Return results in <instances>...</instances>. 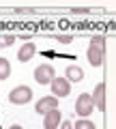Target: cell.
Wrapping results in <instances>:
<instances>
[{
	"label": "cell",
	"mask_w": 116,
	"mask_h": 129,
	"mask_svg": "<svg viewBox=\"0 0 116 129\" xmlns=\"http://www.w3.org/2000/svg\"><path fill=\"white\" fill-rule=\"evenodd\" d=\"M9 101L13 106H26L32 101V88L30 86H15L9 92Z\"/></svg>",
	"instance_id": "6da1fadb"
},
{
	"label": "cell",
	"mask_w": 116,
	"mask_h": 129,
	"mask_svg": "<svg viewBox=\"0 0 116 129\" xmlns=\"http://www.w3.org/2000/svg\"><path fill=\"white\" fill-rule=\"evenodd\" d=\"M95 110V101H93V95L90 92H82V95L75 99V112H78V116H82V118H86V116H90Z\"/></svg>",
	"instance_id": "7a4b0ae2"
},
{
	"label": "cell",
	"mask_w": 116,
	"mask_h": 129,
	"mask_svg": "<svg viewBox=\"0 0 116 129\" xmlns=\"http://www.w3.org/2000/svg\"><path fill=\"white\" fill-rule=\"evenodd\" d=\"M50 86H52V95L58 97V99H62L71 92V82L67 78H54L50 82Z\"/></svg>",
	"instance_id": "3957f363"
},
{
	"label": "cell",
	"mask_w": 116,
	"mask_h": 129,
	"mask_svg": "<svg viewBox=\"0 0 116 129\" xmlns=\"http://www.w3.org/2000/svg\"><path fill=\"white\" fill-rule=\"evenodd\" d=\"M54 78H56L54 67H52V64H47V62L39 64L37 69H34V82H39V84H50Z\"/></svg>",
	"instance_id": "277c9868"
},
{
	"label": "cell",
	"mask_w": 116,
	"mask_h": 129,
	"mask_svg": "<svg viewBox=\"0 0 116 129\" xmlns=\"http://www.w3.org/2000/svg\"><path fill=\"white\" fill-rule=\"evenodd\" d=\"M54 108H58V97L54 95H47V97H41L37 103H34V110H37V114H45V112L54 110Z\"/></svg>",
	"instance_id": "5b68a950"
},
{
	"label": "cell",
	"mask_w": 116,
	"mask_h": 129,
	"mask_svg": "<svg viewBox=\"0 0 116 129\" xmlns=\"http://www.w3.org/2000/svg\"><path fill=\"white\" fill-rule=\"evenodd\" d=\"M62 123V114L58 108H54V110L45 112L43 114V127L45 129H58V125Z\"/></svg>",
	"instance_id": "8992f818"
},
{
	"label": "cell",
	"mask_w": 116,
	"mask_h": 129,
	"mask_svg": "<svg viewBox=\"0 0 116 129\" xmlns=\"http://www.w3.org/2000/svg\"><path fill=\"white\" fill-rule=\"evenodd\" d=\"M34 54H37V45L30 41H26L22 47H17V60L19 62H28V60H32Z\"/></svg>",
	"instance_id": "52a82bcc"
},
{
	"label": "cell",
	"mask_w": 116,
	"mask_h": 129,
	"mask_svg": "<svg viewBox=\"0 0 116 129\" xmlns=\"http://www.w3.org/2000/svg\"><path fill=\"white\" fill-rule=\"evenodd\" d=\"M93 101H95V108L97 110H105V84L99 82L93 90Z\"/></svg>",
	"instance_id": "ba28073f"
},
{
	"label": "cell",
	"mask_w": 116,
	"mask_h": 129,
	"mask_svg": "<svg viewBox=\"0 0 116 129\" xmlns=\"http://www.w3.org/2000/svg\"><path fill=\"white\" fill-rule=\"evenodd\" d=\"M86 58H88V62L93 64V67H101L103 64V50H99V47H95V45H88Z\"/></svg>",
	"instance_id": "9c48e42d"
},
{
	"label": "cell",
	"mask_w": 116,
	"mask_h": 129,
	"mask_svg": "<svg viewBox=\"0 0 116 129\" xmlns=\"http://www.w3.org/2000/svg\"><path fill=\"white\" fill-rule=\"evenodd\" d=\"M65 78L69 80V82H82V80H84L82 67H78V64H69L67 71H65Z\"/></svg>",
	"instance_id": "30bf717a"
},
{
	"label": "cell",
	"mask_w": 116,
	"mask_h": 129,
	"mask_svg": "<svg viewBox=\"0 0 116 129\" xmlns=\"http://www.w3.org/2000/svg\"><path fill=\"white\" fill-rule=\"evenodd\" d=\"M11 75V62L7 58H0V80H7Z\"/></svg>",
	"instance_id": "8fae6325"
},
{
	"label": "cell",
	"mask_w": 116,
	"mask_h": 129,
	"mask_svg": "<svg viewBox=\"0 0 116 129\" xmlns=\"http://www.w3.org/2000/svg\"><path fill=\"white\" fill-rule=\"evenodd\" d=\"M73 129H97V127H95V123L88 120V118H78L75 125H73Z\"/></svg>",
	"instance_id": "7c38bea8"
},
{
	"label": "cell",
	"mask_w": 116,
	"mask_h": 129,
	"mask_svg": "<svg viewBox=\"0 0 116 129\" xmlns=\"http://www.w3.org/2000/svg\"><path fill=\"white\" fill-rule=\"evenodd\" d=\"M15 43V37L13 35H0V45L7 47V45H13Z\"/></svg>",
	"instance_id": "4fadbf2b"
},
{
	"label": "cell",
	"mask_w": 116,
	"mask_h": 129,
	"mask_svg": "<svg viewBox=\"0 0 116 129\" xmlns=\"http://www.w3.org/2000/svg\"><path fill=\"white\" fill-rule=\"evenodd\" d=\"M90 45H95V47H99V50L105 52V39L103 37H93L90 39Z\"/></svg>",
	"instance_id": "5bb4252c"
},
{
	"label": "cell",
	"mask_w": 116,
	"mask_h": 129,
	"mask_svg": "<svg viewBox=\"0 0 116 129\" xmlns=\"http://www.w3.org/2000/svg\"><path fill=\"white\" fill-rule=\"evenodd\" d=\"M15 13H17V15H32L34 9H30V7H17V9H15Z\"/></svg>",
	"instance_id": "9a60e30c"
},
{
	"label": "cell",
	"mask_w": 116,
	"mask_h": 129,
	"mask_svg": "<svg viewBox=\"0 0 116 129\" xmlns=\"http://www.w3.org/2000/svg\"><path fill=\"white\" fill-rule=\"evenodd\" d=\"M71 13H73V15H88L90 9H86V7H73V9H71Z\"/></svg>",
	"instance_id": "2e32d148"
},
{
	"label": "cell",
	"mask_w": 116,
	"mask_h": 129,
	"mask_svg": "<svg viewBox=\"0 0 116 129\" xmlns=\"http://www.w3.org/2000/svg\"><path fill=\"white\" fill-rule=\"evenodd\" d=\"M58 127H60V129H73V123H71V120H62Z\"/></svg>",
	"instance_id": "e0dca14e"
},
{
	"label": "cell",
	"mask_w": 116,
	"mask_h": 129,
	"mask_svg": "<svg viewBox=\"0 0 116 129\" xmlns=\"http://www.w3.org/2000/svg\"><path fill=\"white\" fill-rule=\"evenodd\" d=\"M58 43H71V35H60L58 37Z\"/></svg>",
	"instance_id": "ac0fdd59"
},
{
	"label": "cell",
	"mask_w": 116,
	"mask_h": 129,
	"mask_svg": "<svg viewBox=\"0 0 116 129\" xmlns=\"http://www.w3.org/2000/svg\"><path fill=\"white\" fill-rule=\"evenodd\" d=\"M9 129H24V127H22V125H11Z\"/></svg>",
	"instance_id": "d6986e66"
}]
</instances>
